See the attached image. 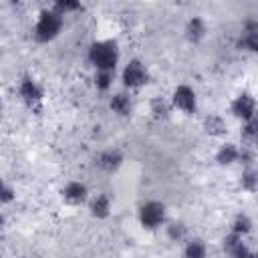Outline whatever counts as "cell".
Wrapping results in <instances>:
<instances>
[{
  "label": "cell",
  "mask_w": 258,
  "mask_h": 258,
  "mask_svg": "<svg viewBox=\"0 0 258 258\" xmlns=\"http://www.w3.org/2000/svg\"><path fill=\"white\" fill-rule=\"evenodd\" d=\"M121 81H123V85H125L127 89H141V87L147 85V81H149L147 67H145L141 60H137V58L129 60V62L125 64L123 73H121Z\"/></svg>",
  "instance_id": "cell-6"
},
{
  "label": "cell",
  "mask_w": 258,
  "mask_h": 258,
  "mask_svg": "<svg viewBox=\"0 0 258 258\" xmlns=\"http://www.w3.org/2000/svg\"><path fill=\"white\" fill-rule=\"evenodd\" d=\"M89 60L97 71L115 73L119 62V46L115 40H97L89 46Z\"/></svg>",
  "instance_id": "cell-1"
},
{
  "label": "cell",
  "mask_w": 258,
  "mask_h": 258,
  "mask_svg": "<svg viewBox=\"0 0 258 258\" xmlns=\"http://www.w3.org/2000/svg\"><path fill=\"white\" fill-rule=\"evenodd\" d=\"M18 93L22 97V101L34 109V111H40L42 109V103H44V91L40 87V83L32 77H22L20 85H18Z\"/></svg>",
  "instance_id": "cell-4"
},
{
  "label": "cell",
  "mask_w": 258,
  "mask_h": 258,
  "mask_svg": "<svg viewBox=\"0 0 258 258\" xmlns=\"http://www.w3.org/2000/svg\"><path fill=\"white\" fill-rule=\"evenodd\" d=\"M206 32H208V26H206V22H204V18H200V16H191L187 22H185V28H183V34H185V38L189 40V42H200L204 36H206Z\"/></svg>",
  "instance_id": "cell-12"
},
{
  "label": "cell",
  "mask_w": 258,
  "mask_h": 258,
  "mask_svg": "<svg viewBox=\"0 0 258 258\" xmlns=\"http://www.w3.org/2000/svg\"><path fill=\"white\" fill-rule=\"evenodd\" d=\"M50 8H52L54 12H58L60 16H67L69 12L83 10V4H81V2H75V0H60V2H54Z\"/></svg>",
  "instance_id": "cell-23"
},
{
  "label": "cell",
  "mask_w": 258,
  "mask_h": 258,
  "mask_svg": "<svg viewBox=\"0 0 258 258\" xmlns=\"http://www.w3.org/2000/svg\"><path fill=\"white\" fill-rule=\"evenodd\" d=\"M171 103L167 101V99H163V97H155V99H151V103H149V113H151V117L153 119H167L169 115H171Z\"/></svg>",
  "instance_id": "cell-17"
},
{
  "label": "cell",
  "mask_w": 258,
  "mask_h": 258,
  "mask_svg": "<svg viewBox=\"0 0 258 258\" xmlns=\"http://www.w3.org/2000/svg\"><path fill=\"white\" fill-rule=\"evenodd\" d=\"M60 196L67 204L71 206H81L89 200V187L83 183V181H69L62 189H60Z\"/></svg>",
  "instance_id": "cell-10"
},
{
  "label": "cell",
  "mask_w": 258,
  "mask_h": 258,
  "mask_svg": "<svg viewBox=\"0 0 258 258\" xmlns=\"http://www.w3.org/2000/svg\"><path fill=\"white\" fill-rule=\"evenodd\" d=\"M230 111L236 119H242V123H246L256 117V101L250 93H240L230 103Z\"/></svg>",
  "instance_id": "cell-7"
},
{
  "label": "cell",
  "mask_w": 258,
  "mask_h": 258,
  "mask_svg": "<svg viewBox=\"0 0 258 258\" xmlns=\"http://www.w3.org/2000/svg\"><path fill=\"white\" fill-rule=\"evenodd\" d=\"M181 258H208V248H206V244H204L202 240H198V238L187 240Z\"/></svg>",
  "instance_id": "cell-19"
},
{
  "label": "cell",
  "mask_w": 258,
  "mask_h": 258,
  "mask_svg": "<svg viewBox=\"0 0 258 258\" xmlns=\"http://www.w3.org/2000/svg\"><path fill=\"white\" fill-rule=\"evenodd\" d=\"M89 210H91V216L97 218V220L109 218V214H111V198H109L107 194H97V196L91 200Z\"/></svg>",
  "instance_id": "cell-14"
},
{
  "label": "cell",
  "mask_w": 258,
  "mask_h": 258,
  "mask_svg": "<svg viewBox=\"0 0 258 258\" xmlns=\"http://www.w3.org/2000/svg\"><path fill=\"white\" fill-rule=\"evenodd\" d=\"M62 24H64V18L58 12H54L52 8H44L38 14V20L34 24L32 34L38 42H50L60 34Z\"/></svg>",
  "instance_id": "cell-2"
},
{
  "label": "cell",
  "mask_w": 258,
  "mask_h": 258,
  "mask_svg": "<svg viewBox=\"0 0 258 258\" xmlns=\"http://www.w3.org/2000/svg\"><path fill=\"white\" fill-rule=\"evenodd\" d=\"M240 185H242V189H246V191H250V194L256 191V187H258V173H256L254 167H248V169L242 171Z\"/></svg>",
  "instance_id": "cell-22"
},
{
  "label": "cell",
  "mask_w": 258,
  "mask_h": 258,
  "mask_svg": "<svg viewBox=\"0 0 258 258\" xmlns=\"http://www.w3.org/2000/svg\"><path fill=\"white\" fill-rule=\"evenodd\" d=\"M109 107H111V111H113L115 115H119V117H129L131 111H133V101H131V97H129L127 93H115V95L111 97V101H109Z\"/></svg>",
  "instance_id": "cell-15"
},
{
  "label": "cell",
  "mask_w": 258,
  "mask_h": 258,
  "mask_svg": "<svg viewBox=\"0 0 258 258\" xmlns=\"http://www.w3.org/2000/svg\"><path fill=\"white\" fill-rule=\"evenodd\" d=\"M113 85V73H107V71H97L95 73V87L99 91H109Z\"/></svg>",
  "instance_id": "cell-25"
},
{
  "label": "cell",
  "mask_w": 258,
  "mask_h": 258,
  "mask_svg": "<svg viewBox=\"0 0 258 258\" xmlns=\"http://www.w3.org/2000/svg\"><path fill=\"white\" fill-rule=\"evenodd\" d=\"M169 103H171L173 109H177L185 115H194L198 111V97H196V91L189 85H177L171 93Z\"/></svg>",
  "instance_id": "cell-5"
},
{
  "label": "cell",
  "mask_w": 258,
  "mask_h": 258,
  "mask_svg": "<svg viewBox=\"0 0 258 258\" xmlns=\"http://www.w3.org/2000/svg\"><path fill=\"white\" fill-rule=\"evenodd\" d=\"M238 153H240V147L234 145V143H224L220 145V149L216 151V161L220 165H234L238 163Z\"/></svg>",
  "instance_id": "cell-16"
},
{
  "label": "cell",
  "mask_w": 258,
  "mask_h": 258,
  "mask_svg": "<svg viewBox=\"0 0 258 258\" xmlns=\"http://www.w3.org/2000/svg\"><path fill=\"white\" fill-rule=\"evenodd\" d=\"M254 161H256L254 147L242 145V147H240V153H238V163H242V167L248 169V167H254Z\"/></svg>",
  "instance_id": "cell-24"
},
{
  "label": "cell",
  "mask_w": 258,
  "mask_h": 258,
  "mask_svg": "<svg viewBox=\"0 0 258 258\" xmlns=\"http://www.w3.org/2000/svg\"><path fill=\"white\" fill-rule=\"evenodd\" d=\"M204 131L210 135V137H222L226 135L228 131V125H226V119L218 113H210L204 117Z\"/></svg>",
  "instance_id": "cell-13"
},
{
  "label": "cell",
  "mask_w": 258,
  "mask_h": 258,
  "mask_svg": "<svg viewBox=\"0 0 258 258\" xmlns=\"http://www.w3.org/2000/svg\"><path fill=\"white\" fill-rule=\"evenodd\" d=\"M238 48L240 50H248V52H256L258 50V22L256 20H246L242 26V34L238 38Z\"/></svg>",
  "instance_id": "cell-9"
},
{
  "label": "cell",
  "mask_w": 258,
  "mask_h": 258,
  "mask_svg": "<svg viewBox=\"0 0 258 258\" xmlns=\"http://www.w3.org/2000/svg\"><path fill=\"white\" fill-rule=\"evenodd\" d=\"M2 224H4V218H2V214H0V228H2Z\"/></svg>",
  "instance_id": "cell-27"
},
{
  "label": "cell",
  "mask_w": 258,
  "mask_h": 258,
  "mask_svg": "<svg viewBox=\"0 0 258 258\" xmlns=\"http://www.w3.org/2000/svg\"><path fill=\"white\" fill-rule=\"evenodd\" d=\"M12 198H14V191H12V187H8L2 179H0V206L2 204H8V202H12Z\"/></svg>",
  "instance_id": "cell-26"
},
{
  "label": "cell",
  "mask_w": 258,
  "mask_h": 258,
  "mask_svg": "<svg viewBox=\"0 0 258 258\" xmlns=\"http://www.w3.org/2000/svg\"><path fill=\"white\" fill-rule=\"evenodd\" d=\"M222 246H224V252L230 258H256V254L246 246L244 238H240V236H236L232 232L224 238V244Z\"/></svg>",
  "instance_id": "cell-8"
},
{
  "label": "cell",
  "mask_w": 258,
  "mask_h": 258,
  "mask_svg": "<svg viewBox=\"0 0 258 258\" xmlns=\"http://www.w3.org/2000/svg\"><path fill=\"white\" fill-rule=\"evenodd\" d=\"M139 224L145 230H157L165 224V206L161 202H145L139 208Z\"/></svg>",
  "instance_id": "cell-3"
},
{
  "label": "cell",
  "mask_w": 258,
  "mask_h": 258,
  "mask_svg": "<svg viewBox=\"0 0 258 258\" xmlns=\"http://www.w3.org/2000/svg\"><path fill=\"white\" fill-rule=\"evenodd\" d=\"M240 137H242L244 145L254 147L256 137H258V123H256V117L250 119V121H246V123H242V133H240Z\"/></svg>",
  "instance_id": "cell-20"
},
{
  "label": "cell",
  "mask_w": 258,
  "mask_h": 258,
  "mask_svg": "<svg viewBox=\"0 0 258 258\" xmlns=\"http://www.w3.org/2000/svg\"><path fill=\"white\" fill-rule=\"evenodd\" d=\"M95 165L105 171V173H115L121 165H123V155L121 151L117 149H107V151H101L97 157H95Z\"/></svg>",
  "instance_id": "cell-11"
},
{
  "label": "cell",
  "mask_w": 258,
  "mask_h": 258,
  "mask_svg": "<svg viewBox=\"0 0 258 258\" xmlns=\"http://www.w3.org/2000/svg\"><path fill=\"white\" fill-rule=\"evenodd\" d=\"M167 238L171 242H183L187 238V226L183 222H171V224H167Z\"/></svg>",
  "instance_id": "cell-21"
},
{
  "label": "cell",
  "mask_w": 258,
  "mask_h": 258,
  "mask_svg": "<svg viewBox=\"0 0 258 258\" xmlns=\"http://www.w3.org/2000/svg\"><path fill=\"white\" fill-rule=\"evenodd\" d=\"M252 226H254V222H252V218H250L248 214H238V216L232 220L230 232L236 234V236H240V238H244L246 234L252 232Z\"/></svg>",
  "instance_id": "cell-18"
}]
</instances>
